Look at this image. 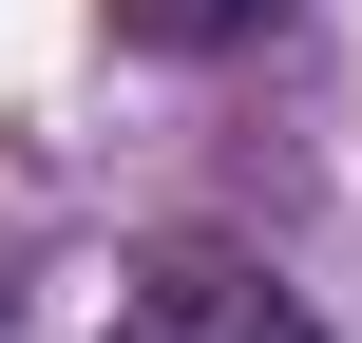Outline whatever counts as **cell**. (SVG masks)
I'll list each match as a JSON object with an SVG mask.
<instances>
[{"mask_svg": "<svg viewBox=\"0 0 362 343\" xmlns=\"http://www.w3.org/2000/svg\"><path fill=\"white\" fill-rule=\"evenodd\" d=\"M115 343H325V325H305V286H267V267H153V286L115 306Z\"/></svg>", "mask_w": 362, "mask_h": 343, "instance_id": "6da1fadb", "label": "cell"}, {"mask_svg": "<svg viewBox=\"0 0 362 343\" xmlns=\"http://www.w3.org/2000/svg\"><path fill=\"white\" fill-rule=\"evenodd\" d=\"M115 38L134 57H229V38H267V0H115Z\"/></svg>", "mask_w": 362, "mask_h": 343, "instance_id": "7a4b0ae2", "label": "cell"}]
</instances>
